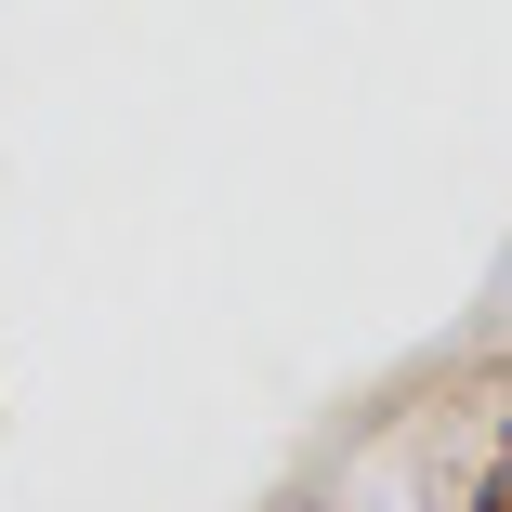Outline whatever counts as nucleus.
I'll return each instance as SVG.
<instances>
[{
	"instance_id": "obj_1",
	"label": "nucleus",
	"mask_w": 512,
	"mask_h": 512,
	"mask_svg": "<svg viewBox=\"0 0 512 512\" xmlns=\"http://www.w3.org/2000/svg\"><path fill=\"white\" fill-rule=\"evenodd\" d=\"M473 512H512V460H499V473H486V486H473Z\"/></svg>"
}]
</instances>
